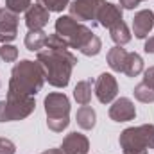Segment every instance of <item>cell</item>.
<instances>
[{
  "instance_id": "1",
  "label": "cell",
  "mask_w": 154,
  "mask_h": 154,
  "mask_svg": "<svg viewBox=\"0 0 154 154\" xmlns=\"http://www.w3.org/2000/svg\"><path fill=\"white\" fill-rule=\"evenodd\" d=\"M56 34H59L65 39L70 48L81 50L88 57L97 56L102 48L100 38L97 34H93L91 29H88L81 22L74 20L70 14L68 16H59L56 20Z\"/></svg>"
},
{
  "instance_id": "2",
  "label": "cell",
  "mask_w": 154,
  "mask_h": 154,
  "mask_svg": "<svg viewBox=\"0 0 154 154\" xmlns=\"http://www.w3.org/2000/svg\"><path fill=\"white\" fill-rule=\"evenodd\" d=\"M38 63L45 72V81L56 88H65L70 82L72 70L77 65V57L70 50L47 48L38 52Z\"/></svg>"
},
{
  "instance_id": "3",
  "label": "cell",
  "mask_w": 154,
  "mask_h": 154,
  "mask_svg": "<svg viewBox=\"0 0 154 154\" xmlns=\"http://www.w3.org/2000/svg\"><path fill=\"white\" fill-rule=\"evenodd\" d=\"M45 82V72L38 61L23 59L16 63L11 70L9 79V91L7 95H18V97H34L41 90Z\"/></svg>"
},
{
  "instance_id": "4",
  "label": "cell",
  "mask_w": 154,
  "mask_h": 154,
  "mask_svg": "<svg viewBox=\"0 0 154 154\" xmlns=\"http://www.w3.org/2000/svg\"><path fill=\"white\" fill-rule=\"evenodd\" d=\"M118 142L124 154H147V149H154V125L143 124L127 127L122 131Z\"/></svg>"
},
{
  "instance_id": "5",
  "label": "cell",
  "mask_w": 154,
  "mask_h": 154,
  "mask_svg": "<svg viewBox=\"0 0 154 154\" xmlns=\"http://www.w3.org/2000/svg\"><path fill=\"white\" fill-rule=\"evenodd\" d=\"M47 125L54 133H61L70 124V100L65 93H48L45 97Z\"/></svg>"
},
{
  "instance_id": "6",
  "label": "cell",
  "mask_w": 154,
  "mask_h": 154,
  "mask_svg": "<svg viewBox=\"0 0 154 154\" xmlns=\"http://www.w3.org/2000/svg\"><path fill=\"white\" fill-rule=\"evenodd\" d=\"M36 108L34 97H18L7 95L5 100H0V122H18L31 115Z\"/></svg>"
},
{
  "instance_id": "7",
  "label": "cell",
  "mask_w": 154,
  "mask_h": 154,
  "mask_svg": "<svg viewBox=\"0 0 154 154\" xmlns=\"http://www.w3.org/2000/svg\"><path fill=\"white\" fill-rule=\"evenodd\" d=\"M93 93L97 95L99 102H102V104L113 102L116 93H118V82H116V79L111 74H106V72L100 74L95 79V82H93Z\"/></svg>"
},
{
  "instance_id": "8",
  "label": "cell",
  "mask_w": 154,
  "mask_h": 154,
  "mask_svg": "<svg viewBox=\"0 0 154 154\" xmlns=\"http://www.w3.org/2000/svg\"><path fill=\"white\" fill-rule=\"evenodd\" d=\"M100 2L102 0H74L68 5L70 16L77 22H95Z\"/></svg>"
},
{
  "instance_id": "9",
  "label": "cell",
  "mask_w": 154,
  "mask_h": 154,
  "mask_svg": "<svg viewBox=\"0 0 154 154\" xmlns=\"http://www.w3.org/2000/svg\"><path fill=\"white\" fill-rule=\"evenodd\" d=\"M18 34V14L9 9H0V43H11Z\"/></svg>"
},
{
  "instance_id": "10",
  "label": "cell",
  "mask_w": 154,
  "mask_h": 154,
  "mask_svg": "<svg viewBox=\"0 0 154 154\" xmlns=\"http://www.w3.org/2000/svg\"><path fill=\"white\" fill-rule=\"evenodd\" d=\"M95 22H97L99 25L106 27V29L113 27L115 23L122 22V7H120V5H115V4H111V2L102 0L100 5H99V11H97V18H95Z\"/></svg>"
},
{
  "instance_id": "11",
  "label": "cell",
  "mask_w": 154,
  "mask_h": 154,
  "mask_svg": "<svg viewBox=\"0 0 154 154\" xmlns=\"http://www.w3.org/2000/svg\"><path fill=\"white\" fill-rule=\"evenodd\" d=\"M136 116V108L134 102L127 97H120L109 108V118L113 122H129Z\"/></svg>"
},
{
  "instance_id": "12",
  "label": "cell",
  "mask_w": 154,
  "mask_h": 154,
  "mask_svg": "<svg viewBox=\"0 0 154 154\" xmlns=\"http://www.w3.org/2000/svg\"><path fill=\"white\" fill-rule=\"evenodd\" d=\"M61 151L65 154H88L90 151V142L84 134L81 133H70L65 136L63 143H61Z\"/></svg>"
},
{
  "instance_id": "13",
  "label": "cell",
  "mask_w": 154,
  "mask_h": 154,
  "mask_svg": "<svg viewBox=\"0 0 154 154\" xmlns=\"http://www.w3.org/2000/svg\"><path fill=\"white\" fill-rule=\"evenodd\" d=\"M48 11L41 5V4H36V5H31L27 11H25V25L29 27V31H43V27L48 23Z\"/></svg>"
},
{
  "instance_id": "14",
  "label": "cell",
  "mask_w": 154,
  "mask_h": 154,
  "mask_svg": "<svg viewBox=\"0 0 154 154\" xmlns=\"http://www.w3.org/2000/svg\"><path fill=\"white\" fill-rule=\"evenodd\" d=\"M154 27V13L149 9H142L133 18V32L138 39H143Z\"/></svg>"
},
{
  "instance_id": "15",
  "label": "cell",
  "mask_w": 154,
  "mask_h": 154,
  "mask_svg": "<svg viewBox=\"0 0 154 154\" xmlns=\"http://www.w3.org/2000/svg\"><path fill=\"white\" fill-rule=\"evenodd\" d=\"M75 120H77V125L84 131H90L95 127V122H97V113L93 108L90 106H81L77 109V115H75Z\"/></svg>"
},
{
  "instance_id": "16",
  "label": "cell",
  "mask_w": 154,
  "mask_h": 154,
  "mask_svg": "<svg viewBox=\"0 0 154 154\" xmlns=\"http://www.w3.org/2000/svg\"><path fill=\"white\" fill-rule=\"evenodd\" d=\"M127 50L122 48V47H113L109 52H108V65L113 72H124V65H125V59H127Z\"/></svg>"
},
{
  "instance_id": "17",
  "label": "cell",
  "mask_w": 154,
  "mask_h": 154,
  "mask_svg": "<svg viewBox=\"0 0 154 154\" xmlns=\"http://www.w3.org/2000/svg\"><path fill=\"white\" fill-rule=\"evenodd\" d=\"M47 36L48 34L45 31H29L23 43H25L27 50H31V52H41V48H45Z\"/></svg>"
},
{
  "instance_id": "18",
  "label": "cell",
  "mask_w": 154,
  "mask_h": 154,
  "mask_svg": "<svg viewBox=\"0 0 154 154\" xmlns=\"http://www.w3.org/2000/svg\"><path fill=\"white\" fill-rule=\"evenodd\" d=\"M109 36H111V39L115 41L118 47H124V45H127L131 41V31L125 25V22L122 20V22L115 23L113 27H109Z\"/></svg>"
},
{
  "instance_id": "19",
  "label": "cell",
  "mask_w": 154,
  "mask_h": 154,
  "mask_svg": "<svg viewBox=\"0 0 154 154\" xmlns=\"http://www.w3.org/2000/svg\"><path fill=\"white\" fill-rule=\"evenodd\" d=\"M142 72H143V59H142V56L136 54V52H129L127 59H125V65H124V74L129 77H136Z\"/></svg>"
},
{
  "instance_id": "20",
  "label": "cell",
  "mask_w": 154,
  "mask_h": 154,
  "mask_svg": "<svg viewBox=\"0 0 154 154\" xmlns=\"http://www.w3.org/2000/svg\"><path fill=\"white\" fill-rule=\"evenodd\" d=\"M91 81H79L74 88V99L81 106H88L91 100Z\"/></svg>"
},
{
  "instance_id": "21",
  "label": "cell",
  "mask_w": 154,
  "mask_h": 154,
  "mask_svg": "<svg viewBox=\"0 0 154 154\" xmlns=\"http://www.w3.org/2000/svg\"><path fill=\"white\" fill-rule=\"evenodd\" d=\"M133 93H134V99L140 100V102H145V104L154 102V88H151L149 84H145L143 81L134 86V91Z\"/></svg>"
},
{
  "instance_id": "22",
  "label": "cell",
  "mask_w": 154,
  "mask_h": 154,
  "mask_svg": "<svg viewBox=\"0 0 154 154\" xmlns=\"http://www.w3.org/2000/svg\"><path fill=\"white\" fill-rule=\"evenodd\" d=\"M48 13H61L70 5V0H38Z\"/></svg>"
},
{
  "instance_id": "23",
  "label": "cell",
  "mask_w": 154,
  "mask_h": 154,
  "mask_svg": "<svg viewBox=\"0 0 154 154\" xmlns=\"http://www.w3.org/2000/svg\"><path fill=\"white\" fill-rule=\"evenodd\" d=\"M45 48H54V50H68V43L61 38L59 34H50L47 36V43H45Z\"/></svg>"
},
{
  "instance_id": "24",
  "label": "cell",
  "mask_w": 154,
  "mask_h": 154,
  "mask_svg": "<svg viewBox=\"0 0 154 154\" xmlns=\"http://www.w3.org/2000/svg\"><path fill=\"white\" fill-rule=\"evenodd\" d=\"M0 57H2L5 63H13V61L18 59V48H16L14 45L5 43V45L0 47Z\"/></svg>"
},
{
  "instance_id": "25",
  "label": "cell",
  "mask_w": 154,
  "mask_h": 154,
  "mask_svg": "<svg viewBox=\"0 0 154 154\" xmlns=\"http://www.w3.org/2000/svg\"><path fill=\"white\" fill-rule=\"evenodd\" d=\"M31 7V0H5V9L20 14V13H25L27 9Z\"/></svg>"
},
{
  "instance_id": "26",
  "label": "cell",
  "mask_w": 154,
  "mask_h": 154,
  "mask_svg": "<svg viewBox=\"0 0 154 154\" xmlns=\"http://www.w3.org/2000/svg\"><path fill=\"white\" fill-rule=\"evenodd\" d=\"M16 147L9 138H0V154H14Z\"/></svg>"
},
{
  "instance_id": "27",
  "label": "cell",
  "mask_w": 154,
  "mask_h": 154,
  "mask_svg": "<svg viewBox=\"0 0 154 154\" xmlns=\"http://www.w3.org/2000/svg\"><path fill=\"white\" fill-rule=\"evenodd\" d=\"M143 82L149 84L151 88H154V66H149V68L143 72Z\"/></svg>"
},
{
  "instance_id": "28",
  "label": "cell",
  "mask_w": 154,
  "mask_h": 154,
  "mask_svg": "<svg viewBox=\"0 0 154 154\" xmlns=\"http://www.w3.org/2000/svg\"><path fill=\"white\" fill-rule=\"evenodd\" d=\"M120 2V7L124 9H134L138 5V0H118Z\"/></svg>"
},
{
  "instance_id": "29",
  "label": "cell",
  "mask_w": 154,
  "mask_h": 154,
  "mask_svg": "<svg viewBox=\"0 0 154 154\" xmlns=\"http://www.w3.org/2000/svg\"><path fill=\"white\" fill-rule=\"evenodd\" d=\"M143 50H145L147 54H154V36H149V39H147L145 45H143Z\"/></svg>"
},
{
  "instance_id": "30",
  "label": "cell",
  "mask_w": 154,
  "mask_h": 154,
  "mask_svg": "<svg viewBox=\"0 0 154 154\" xmlns=\"http://www.w3.org/2000/svg\"><path fill=\"white\" fill-rule=\"evenodd\" d=\"M41 154H65V152L59 147V149H48V151H45V152H41Z\"/></svg>"
},
{
  "instance_id": "31",
  "label": "cell",
  "mask_w": 154,
  "mask_h": 154,
  "mask_svg": "<svg viewBox=\"0 0 154 154\" xmlns=\"http://www.w3.org/2000/svg\"><path fill=\"white\" fill-rule=\"evenodd\" d=\"M140 2H145V0H138V4H140Z\"/></svg>"
}]
</instances>
